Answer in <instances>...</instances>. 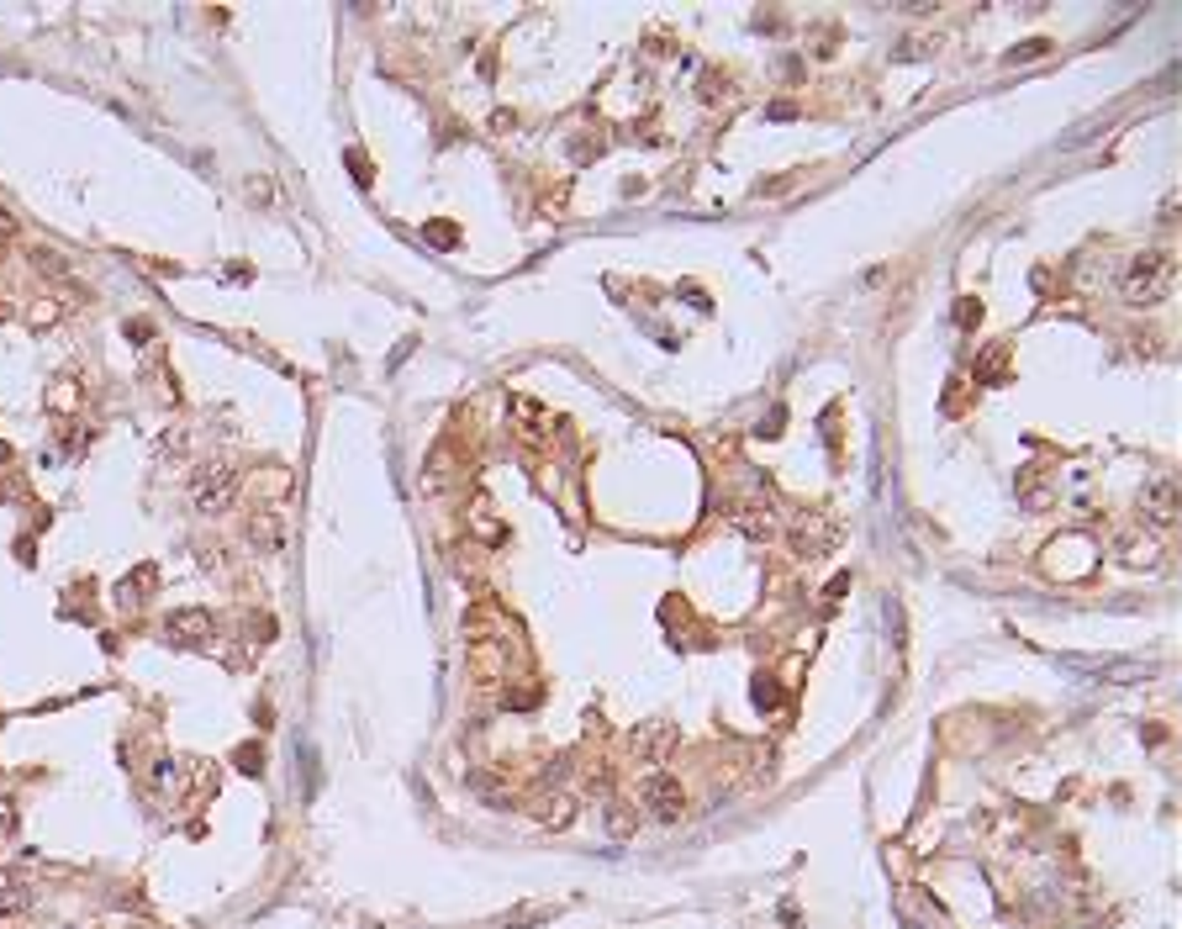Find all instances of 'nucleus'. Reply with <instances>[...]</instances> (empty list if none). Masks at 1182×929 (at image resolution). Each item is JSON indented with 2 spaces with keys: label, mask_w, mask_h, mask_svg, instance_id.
I'll return each instance as SVG.
<instances>
[{
  "label": "nucleus",
  "mask_w": 1182,
  "mask_h": 929,
  "mask_svg": "<svg viewBox=\"0 0 1182 929\" xmlns=\"http://www.w3.org/2000/svg\"><path fill=\"white\" fill-rule=\"evenodd\" d=\"M834 533H839V528H834L824 512H813V518H803V523L792 528V550L803 554V560H818V554L834 550Z\"/></svg>",
  "instance_id": "39448f33"
},
{
  "label": "nucleus",
  "mask_w": 1182,
  "mask_h": 929,
  "mask_svg": "<svg viewBox=\"0 0 1182 929\" xmlns=\"http://www.w3.org/2000/svg\"><path fill=\"white\" fill-rule=\"evenodd\" d=\"M607 824H612V834H629V829H633V813H629V808H612V813H607Z\"/></svg>",
  "instance_id": "2eb2a0df"
},
{
  "label": "nucleus",
  "mask_w": 1182,
  "mask_h": 929,
  "mask_svg": "<svg viewBox=\"0 0 1182 929\" xmlns=\"http://www.w3.org/2000/svg\"><path fill=\"white\" fill-rule=\"evenodd\" d=\"M1019 497L1030 502V512H1045V507H1051V480H1045V470H1030V476L1019 480Z\"/></svg>",
  "instance_id": "9d476101"
},
{
  "label": "nucleus",
  "mask_w": 1182,
  "mask_h": 929,
  "mask_svg": "<svg viewBox=\"0 0 1182 929\" xmlns=\"http://www.w3.org/2000/svg\"><path fill=\"white\" fill-rule=\"evenodd\" d=\"M190 502L201 507V512H227V507L238 502V470L222 465V459L196 465V476H190Z\"/></svg>",
  "instance_id": "f257e3e1"
},
{
  "label": "nucleus",
  "mask_w": 1182,
  "mask_h": 929,
  "mask_svg": "<svg viewBox=\"0 0 1182 929\" xmlns=\"http://www.w3.org/2000/svg\"><path fill=\"white\" fill-rule=\"evenodd\" d=\"M1125 560H1135V565L1151 560V539H1146V544H1140V539H1125Z\"/></svg>",
  "instance_id": "dca6fc26"
},
{
  "label": "nucleus",
  "mask_w": 1182,
  "mask_h": 929,
  "mask_svg": "<svg viewBox=\"0 0 1182 929\" xmlns=\"http://www.w3.org/2000/svg\"><path fill=\"white\" fill-rule=\"evenodd\" d=\"M243 533H249V544L253 550H280V539H285V528H280V512L275 507H259V512H253L249 518V528H243Z\"/></svg>",
  "instance_id": "1a4fd4ad"
},
{
  "label": "nucleus",
  "mask_w": 1182,
  "mask_h": 929,
  "mask_svg": "<svg viewBox=\"0 0 1182 929\" xmlns=\"http://www.w3.org/2000/svg\"><path fill=\"white\" fill-rule=\"evenodd\" d=\"M53 317H58V306H53V302H37V306H32V327L53 323Z\"/></svg>",
  "instance_id": "f3484780"
},
{
  "label": "nucleus",
  "mask_w": 1182,
  "mask_h": 929,
  "mask_svg": "<svg viewBox=\"0 0 1182 929\" xmlns=\"http://www.w3.org/2000/svg\"><path fill=\"white\" fill-rule=\"evenodd\" d=\"M539 819H544V824H565V819H570V798H560V792H554V798H539Z\"/></svg>",
  "instance_id": "ddd939ff"
},
{
  "label": "nucleus",
  "mask_w": 1182,
  "mask_h": 929,
  "mask_svg": "<svg viewBox=\"0 0 1182 929\" xmlns=\"http://www.w3.org/2000/svg\"><path fill=\"white\" fill-rule=\"evenodd\" d=\"M1140 518H1151L1156 528H1172V518H1177V486L1167 476L1151 480V486L1140 491Z\"/></svg>",
  "instance_id": "0eeeda50"
},
{
  "label": "nucleus",
  "mask_w": 1182,
  "mask_h": 929,
  "mask_svg": "<svg viewBox=\"0 0 1182 929\" xmlns=\"http://www.w3.org/2000/svg\"><path fill=\"white\" fill-rule=\"evenodd\" d=\"M644 803H650V813L660 824H671V819H681V808H686V792H681V781L654 777L650 787H644Z\"/></svg>",
  "instance_id": "6e6552de"
},
{
  "label": "nucleus",
  "mask_w": 1182,
  "mask_h": 929,
  "mask_svg": "<svg viewBox=\"0 0 1182 929\" xmlns=\"http://www.w3.org/2000/svg\"><path fill=\"white\" fill-rule=\"evenodd\" d=\"M470 666H476V681H486V686H491V681L502 676V650H497V645H480L476 655H470Z\"/></svg>",
  "instance_id": "f8f14e48"
},
{
  "label": "nucleus",
  "mask_w": 1182,
  "mask_h": 929,
  "mask_svg": "<svg viewBox=\"0 0 1182 929\" xmlns=\"http://www.w3.org/2000/svg\"><path fill=\"white\" fill-rule=\"evenodd\" d=\"M32 908V887H22V882H0V919H16V914H26Z\"/></svg>",
  "instance_id": "9b49d317"
},
{
  "label": "nucleus",
  "mask_w": 1182,
  "mask_h": 929,
  "mask_svg": "<svg viewBox=\"0 0 1182 929\" xmlns=\"http://www.w3.org/2000/svg\"><path fill=\"white\" fill-rule=\"evenodd\" d=\"M1167 275H1172L1167 253H1156V249L1135 253L1130 280H1125V296H1130V302H1161V291H1167Z\"/></svg>",
  "instance_id": "f03ea898"
},
{
  "label": "nucleus",
  "mask_w": 1182,
  "mask_h": 929,
  "mask_svg": "<svg viewBox=\"0 0 1182 929\" xmlns=\"http://www.w3.org/2000/svg\"><path fill=\"white\" fill-rule=\"evenodd\" d=\"M676 724H671V718H650V724H639L633 728V755H639V760H644V766H660V760H671V750H676Z\"/></svg>",
  "instance_id": "20e7f679"
},
{
  "label": "nucleus",
  "mask_w": 1182,
  "mask_h": 929,
  "mask_svg": "<svg viewBox=\"0 0 1182 929\" xmlns=\"http://www.w3.org/2000/svg\"><path fill=\"white\" fill-rule=\"evenodd\" d=\"M211 634H217V624H211L206 607H180V613L164 618V639H170V645H185V650H201Z\"/></svg>",
  "instance_id": "7ed1b4c3"
},
{
  "label": "nucleus",
  "mask_w": 1182,
  "mask_h": 929,
  "mask_svg": "<svg viewBox=\"0 0 1182 929\" xmlns=\"http://www.w3.org/2000/svg\"><path fill=\"white\" fill-rule=\"evenodd\" d=\"M729 523L745 533V539H755V544H766V539H776V512L766 502H734L729 507Z\"/></svg>",
  "instance_id": "423d86ee"
},
{
  "label": "nucleus",
  "mask_w": 1182,
  "mask_h": 929,
  "mask_svg": "<svg viewBox=\"0 0 1182 929\" xmlns=\"http://www.w3.org/2000/svg\"><path fill=\"white\" fill-rule=\"evenodd\" d=\"M48 402H53V407H58V412H69V407H75V402H79V386H75V380H64V386H58V391H53V397H48Z\"/></svg>",
  "instance_id": "4468645a"
},
{
  "label": "nucleus",
  "mask_w": 1182,
  "mask_h": 929,
  "mask_svg": "<svg viewBox=\"0 0 1182 929\" xmlns=\"http://www.w3.org/2000/svg\"><path fill=\"white\" fill-rule=\"evenodd\" d=\"M127 338H132V344H149V323H127Z\"/></svg>",
  "instance_id": "a211bd4d"
}]
</instances>
